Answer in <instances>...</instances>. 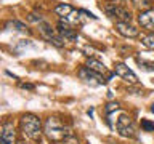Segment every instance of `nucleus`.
<instances>
[{"mask_svg":"<svg viewBox=\"0 0 154 144\" xmlns=\"http://www.w3.org/2000/svg\"><path fill=\"white\" fill-rule=\"evenodd\" d=\"M43 133L53 142H63L71 136L69 128L61 122L58 117H48L43 125Z\"/></svg>","mask_w":154,"mask_h":144,"instance_id":"1","label":"nucleus"},{"mask_svg":"<svg viewBox=\"0 0 154 144\" xmlns=\"http://www.w3.org/2000/svg\"><path fill=\"white\" fill-rule=\"evenodd\" d=\"M21 130L27 138L38 139L42 134V122L37 115L34 114H24L21 117Z\"/></svg>","mask_w":154,"mask_h":144,"instance_id":"2","label":"nucleus"},{"mask_svg":"<svg viewBox=\"0 0 154 144\" xmlns=\"http://www.w3.org/2000/svg\"><path fill=\"white\" fill-rule=\"evenodd\" d=\"M104 11L109 18L117 19V22H130L132 19V14L127 8H124L122 5L119 3H108L104 5Z\"/></svg>","mask_w":154,"mask_h":144,"instance_id":"3","label":"nucleus"},{"mask_svg":"<svg viewBox=\"0 0 154 144\" xmlns=\"http://www.w3.org/2000/svg\"><path fill=\"white\" fill-rule=\"evenodd\" d=\"M116 128L120 136H125V138H133L135 136V125H133V120L128 117L127 114H122L119 115L117 122H116Z\"/></svg>","mask_w":154,"mask_h":144,"instance_id":"4","label":"nucleus"},{"mask_svg":"<svg viewBox=\"0 0 154 144\" xmlns=\"http://www.w3.org/2000/svg\"><path fill=\"white\" fill-rule=\"evenodd\" d=\"M38 29H40V34H42V37L45 38V40H48L50 43H53V45L58 46V48L64 46V38H63L61 35H58L48 22H43L42 21L40 24H38Z\"/></svg>","mask_w":154,"mask_h":144,"instance_id":"5","label":"nucleus"},{"mask_svg":"<svg viewBox=\"0 0 154 144\" xmlns=\"http://www.w3.org/2000/svg\"><path fill=\"white\" fill-rule=\"evenodd\" d=\"M79 77H80V80H84L85 83L90 85V86H100V85H103L108 82L104 77H101L100 74H96V72H93L91 69H88V67H82L79 70Z\"/></svg>","mask_w":154,"mask_h":144,"instance_id":"6","label":"nucleus"},{"mask_svg":"<svg viewBox=\"0 0 154 144\" xmlns=\"http://www.w3.org/2000/svg\"><path fill=\"white\" fill-rule=\"evenodd\" d=\"M114 70H116V74H117L119 77H122L124 80L130 82V83H137V82H138L137 74H135V72H133L132 69H128V67L125 66L124 62H116Z\"/></svg>","mask_w":154,"mask_h":144,"instance_id":"7","label":"nucleus"},{"mask_svg":"<svg viewBox=\"0 0 154 144\" xmlns=\"http://www.w3.org/2000/svg\"><path fill=\"white\" fill-rule=\"evenodd\" d=\"M0 142L2 144H14V127H13L11 122H5L2 125Z\"/></svg>","mask_w":154,"mask_h":144,"instance_id":"8","label":"nucleus"},{"mask_svg":"<svg viewBox=\"0 0 154 144\" xmlns=\"http://www.w3.org/2000/svg\"><path fill=\"white\" fill-rule=\"evenodd\" d=\"M58 32H60V35L63 38H67V40H75L77 38V31L66 21V19L64 21H63V19L60 21V24H58Z\"/></svg>","mask_w":154,"mask_h":144,"instance_id":"9","label":"nucleus"},{"mask_svg":"<svg viewBox=\"0 0 154 144\" xmlns=\"http://www.w3.org/2000/svg\"><path fill=\"white\" fill-rule=\"evenodd\" d=\"M87 67L88 69H91L93 72H96V74H100L101 77H104L106 80H109L111 77H112V74L106 69V66L104 64H101L100 61H96V59H88L87 61Z\"/></svg>","mask_w":154,"mask_h":144,"instance_id":"10","label":"nucleus"},{"mask_svg":"<svg viewBox=\"0 0 154 144\" xmlns=\"http://www.w3.org/2000/svg\"><path fill=\"white\" fill-rule=\"evenodd\" d=\"M138 22L141 24V27L148 29V31L154 32V10H148V11L140 13Z\"/></svg>","mask_w":154,"mask_h":144,"instance_id":"11","label":"nucleus"},{"mask_svg":"<svg viewBox=\"0 0 154 144\" xmlns=\"http://www.w3.org/2000/svg\"><path fill=\"white\" fill-rule=\"evenodd\" d=\"M116 29H117V32L120 35L128 37V38H133L138 35V29L135 26H132L130 22H117L116 24Z\"/></svg>","mask_w":154,"mask_h":144,"instance_id":"12","label":"nucleus"},{"mask_svg":"<svg viewBox=\"0 0 154 144\" xmlns=\"http://www.w3.org/2000/svg\"><path fill=\"white\" fill-rule=\"evenodd\" d=\"M55 13L60 14V16H63V18H66V16H69V14L72 13V7L67 5V3H60L58 7H55Z\"/></svg>","mask_w":154,"mask_h":144,"instance_id":"13","label":"nucleus"},{"mask_svg":"<svg viewBox=\"0 0 154 144\" xmlns=\"http://www.w3.org/2000/svg\"><path fill=\"white\" fill-rule=\"evenodd\" d=\"M132 3L138 10H144V11H148V10H151L152 0H132Z\"/></svg>","mask_w":154,"mask_h":144,"instance_id":"14","label":"nucleus"},{"mask_svg":"<svg viewBox=\"0 0 154 144\" xmlns=\"http://www.w3.org/2000/svg\"><path fill=\"white\" fill-rule=\"evenodd\" d=\"M8 26H11L14 31H18V32H27V27L24 26L23 22H19V21H10Z\"/></svg>","mask_w":154,"mask_h":144,"instance_id":"15","label":"nucleus"},{"mask_svg":"<svg viewBox=\"0 0 154 144\" xmlns=\"http://www.w3.org/2000/svg\"><path fill=\"white\" fill-rule=\"evenodd\" d=\"M141 43L146 48H149V50H154V34H151V35H146L141 40Z\"/></svg>","mask_w":154,"mask_h":144,"instance_id":"16","label":"nucleus"},{"mask_svg":"<svg viewBox=\"0 0 154 144\" xmlns=\"http://www.w3.org/2000/svg\"><path fill=\"white\" fill-rule=\"evenodd\" d=\"M141 128L144 131H154V123L144 118V120H141Z\"/></svg>","mask_w":154,"mask_h":144,"instance_id":"17","label":"nucleus"},{"mask_svg":"<svg viewBox=\"0 0 154 144\" xmlns=\"http://www.w3.org/2000/svg\"><path fill=\"white\" fill-rule=\"evenodd\" d=\"M119 109V104L117 103H109L108 106H106V114H111V112H112V110H117Z\"/></svg>","mask_w":154,"mask_h":144,"instance_id":"18","label":"nucleus"},{"mask_svg":"<svg viewBox=\"0 0 154 144\" xmlns=\"http://www.w3.org/2000/svg\"><path fill=\"white\" fill-rule=\"evenodd\" d=\"M79 13H82V14H87L88 18H91V19H96V16L93 13H90V11H87V10H79Z\"/></svg>","mask_w":154,"mask_h":144,"instance_id":"19","label":"nucleus"},{"mask_svg":"<svg viewBox=\"0 0 154 144\" xmlns=\"http://www.w3.org/2000/svg\"><path fill=\"white\" fill-rule=\"evenodd\" d=\"M21 86H23V88H27V90H32V88H34V86H32L31 83H23Z\"/></svg>","mask_w":154,"mask_h":144,"instance_id":"20","label":"nucleus"},{"mask_svg":"<svg viewBox=\"0 0 154 144\" xmlns=\"http://www.w3.org/2000/svg\"><path fill=\"white\" fill-rule=\"evenodd\" d=\"M151 112H154V104L151 106Z\"/></svg>","mask_w":154,"mask_h":144,"instance_id":"21","label":"nucleus"}]
</instances>
